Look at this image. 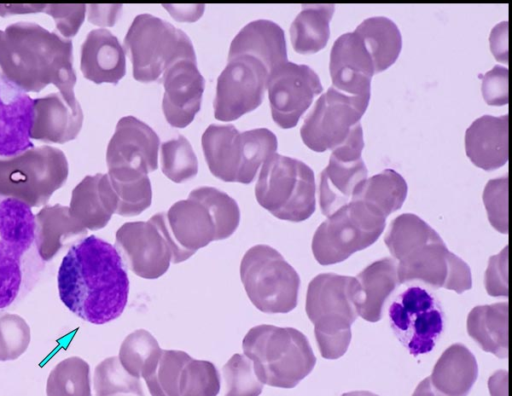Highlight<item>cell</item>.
<instances>
[{
    "instance_id": "6da1fadb",
    "label": "cell",
    "mask_w": 512,
    "mask_h": 396,
    "mask_svg": "<svg viewBox=\"0 0 512 396\" xmlns=\"http://www.w3.org/2000/svg\"><path fill=\"white\" fill-rule=\"evenodd\" d=\"M63 305L83 321L101 325L117 319L129 295L124 262L112 244L90 235L76 240L57 272Z\"/></svg>"
},
{
    "instance_id": "5bb4252c",
    "label": "cell",
    "mask_w": 512,
    "mask_h": 396,
    "mask_svg": "<svg viewBox=\"0 0 512 396\" xmlns=\"http://www.w3.org/2000/svg\"><path fill=\"white\" fill-rule=\"evenodd\" d=\"M391 328L414 356L434 348L444 329V313L438 299L426 288L412 284L390 302Z\"/></svg>"
},
{
    "instance_id": "4dcf8cb0",
    "label": "cell",
    "mask_w": 512,
    "mask_h": 396,
    "mask_svg": "<svg viewBox=\"0 0 512 396\" xmlns=\"http://www.w3.org/2000/svg\"><path fill=\"white\" fill-rule=\"evenodd\" d=\"M470 337L486 352L499 358L508 354V304L476 306L467 318Z\"/></svg>"
},
{
    "instance_id": "30bf717a",
    "label": "cell",
    "mask_w": 512,
    "mask_h": 396,
    "mask_svg": "<svg viewBox=\"0 0 512 396\" xmlns=\"http://www.w3.org/2000/svg\"><path fill=\"white\" fill-rule=\"evenodd\" d=\"M134 79L160 82L165 71L183 59L196 60L190 38L169 22L151 14L135 17L124 39Z\"/></svg>"
},
{
    "instance_id": "bcb514c9",
    "label": "cell",
    "mask_w": 512,
    "mask_h": 396,
    "mask_svg": "<svg viewBox=\"0 0 512 396\" xmlns=\"http://www.w3.org/2000/svg\"><path fill=\"white\" fill-rule=\"evenodd\" d=\"M508 23L501 22L496 25L490 35V47L494 57L503 63H507V32Z\"/></svg>"
},
{
    "instance_id": "74e56055",
    "label": "cell",
    "mask_w": 512,
    "mask_h": 396,
    "mask_svg": "<svg viewBox=\"0 0 512 396\" xmlns=\"http://www.w3.org/2000/svg\"><path fill=\"white\" fill-rule=\"evenodd\" d=\"M190 357L181 350H162L154 367L143 377L151 396H177L180 373Z\"/></svg>"
},
{
    "instance_id": "52a82bcc",
    "label": "cell",
    "mask_w": 512,
    "mask_h": 396,
    "mask_svg": "<svg viewBox=\"0 0 512 396\" xmlns=\"http://www.w3.org/2000/svg\"><path fill=\"white\" fill-rule=\"evenodd\" d=\"M356 290L355 277L333 273L319 274L308 285L305 309L326 359H337L348 349L351 325L358 316Z\"/></svg>"
},
{
    "instance_id": "83f0119b",
    "label": "cell",
    "mask_w": 512,
    "mask_h": 396,
    "mask_svg": "<svg viewBox=\"0 0 512 396\" xmlns=\"http://www.w3.org/2000/svg\"><path fill=\"white\" fill-rule=\"evenodd\" d=\"M355 278L358 315L369 322L379 321L387 299L399 284L395 260L383 258L375 261Z\"/></svg>"
},
{
    "instance_id": "c3c4849f",
    "label": "cell",
    "mask_w": 512,
    "mask_h": 396,
    "mask_svg": "<svg viewBox=\"0 0 512 396\" xmlns=\"http://www.w3.org/2000/svg\"><path fill=\"white\" fill-rule=\"evenodd\" d=\"M412 396H437V395L434 393V391L430 385L429 378L427 377L418 384V386L414 390Z\"/></svg>"
},
{
    "instance_id": "d6986e66",
    "label": "cell",
    "mask_w": 512,
    "mask_h": 396,
    "mask_svg": "<svg viewBox=\"0 0 512 396\" xmlns=\"http://www.w3.org/2000/svg\"><path fill=\"white\" fill-rule=\"evenodd\" d=\"M115 248L134 274L157 279L172 262L171 252L152 216L148 221L127 222L116 232Z\"/></svg>"
},
{
    "instance_id": "8fae6325",
    "label": "cell",
    "mask_w": 512,
    "mask_h": 396,
    "mask_svg": "<svg viewBox=\"0 0 512 396\" xmlns=\"http://www.w3.org/2000/svg\"><path fill=\"white\" fill-rule=\"evenodd\" d=\"M68 172L65 154L49 145L0 158V198H14L39 207L65 184Z\"/></svg>"
},
{
    "instance_id": "9a60e30c",
    "label": "cell",
    "mask_w": 512,
    "mask_h": 396,
    "mask_svg": "<svg viewBox=\"0 0 512 396\" xmlns=\"http://www.w3.org/2000/svg\"><path fill=\"white\" fill-rule=\"evenodd\" d=\"M370 97L350 96L330 87L316 101L300 129L303 143L315 152L341 145L360 123Z\"/></svg>"
},
{
    "instance_id": "ac0fdd59",
    "label": "cell",
    "mask_w": 512,
    "mask_h": 396,
    "mask_svg": "<svg viewBox=\"0 0 512 396\" xmlns=\"http://www.w3.org/2000/svg\"><path fill=\"white\" fill-rule=\"evenodd\" d=\"M266 88L273 121L283 129L295 127L323 88L307 65L286 61L268 75Z\"/></svg>"
},
{
    "instance_id": "ab89813d",
    "label": "cell",
    "mask_w": 512,
    "mask_h": 396,
    "mask_svg": "<svg viewBox=\"0 0 512 396\" xmlns=\"http://www.w3.org/2000/svg\"><path fill=\"white\" fill-rule=\"evenodd\" d=\"M220 383V374L213 363L190 357L181 370L177 396H217Z\"/></svg>"
},
{
    "instance_id": "44dd1931",
    "label": "cell",
    "mask_w": 512,
    "mask_h": 396,
    "mask_svg": "<svg viewBox=\"0 0 512 396\" xmlns=\"http://www.w3.org/2000/svg\"><path fill=\"white\" fill-rule=\"evenodd\" d=\"M34 99L0 72V158L17 156L34 147L31 131Z\"/></svg>"
},
{
    "instance_id": "7c38bea8",
    "label": "cell",
    "mask_w": 512,
    "mask_h": 396,
    "mask_svg": "<svg viewBox=\"0 0 512 396\" xmlns=\"http://www.w3.org/2000/svg\"><path fill=\"white\" fill-rule=\"evenodd\" d=\"M240 278L249 300L263 313H288L297 305L299 275L269 245L258 244L245 252Z\"/></svg>"
},
{
    "instance_id": "2e32d148",
    "label": "cell",
    "mask_w": 512,
    "mask_h": 396,
    "mask_svg": "<svg viewBox=\"0 0 512 396\" xmlns=\"http://www.w3.org/2000/svg\"><path fill=\"white\" fill-rule=\"evenodd\" d=\"M268 75L264 63L251 55L228 57L217 79L215 118L228 122L255 110L263 101Z\"/></svg>"
},
{
    "instance_id": "f1b7e54d",
    "label": "cell",
    "mask_w": 512,
    "mask_h": 396,
    "mask_svg": "<svg viewBox=\"0 0 512 396\" xmlns=\"http://www.w3.org/2000/svg\"><path fill=\"white\" fill-rule=\"evenodd\" d=\"M477 376L475 356L463 344L455 343L442 353L428 378L437 396H467Z\"/></svg>"
},
{
    "instance_id": "d4e9b609",
    "label": "cell",
    "mask_w": 512,
    "mask_h": 396,
    "mask_svg": "<svg viewBox=\"0 0 512 396\" xmlns=\"http://www.w3.org/2000/svg\"><path fill=\"white\" fill-rule=\"evenodd\" d=\"M465 151L477 167L491 171L508 161V116L484 115L466 130Z\"/></svg>"
},
{
    "instance_id": "f35d334b",
    "label": "cell",
    "mask_w": 512,
    "mask_h": 396,
    "mask_svg": "<svg viewBox=\"0 0 512 396\" xmlns=\"http://www.w3.org/2000/svg\"><path fill=\"white\" fill-rule=\"evenodd\" d=\"M161 165L164 175L175 183L188 181L198 172L196 154L182 135L161 145Z\"/></svg>"
},
{
    "instance_id": "7402d4cb",
    "label": "cell",
    "mask_w": 512,
    "mask_h": 396,
    "mask_svg": "<svg viewBox=\"0 0 512 396\" xmlns=\"http://www.w3.org/2000/svg\"><path fill=\"white\" fill-rule=\"evenodd\" d=\"M164 94L162 110L166 121L175 128L189 125L201 107L205 80L196 60L174 63L162 76Z\"/></svg>"
},
{
    "instance_id": "ba28073f",
    "label": "cell",
    "mask_w": 512,
    "mask_h": 396,
    "mask_svg": "<svg viewBox=\"0 0 512 396\" xmlns=\"http://www.w3.org/2000/svg\"><path fill=\"white\" fill-rule=\"evenodd\" d=\"M210 172L225 182L251 183L259 167L274 153L278 142L267 128L240 132L233 125L212 124L202 135Z\"/></svg>"
},
{
    "instance_id": "277c9868",
    "label": "cell",
    "mask_w": 512,
    "mask_h": 396,
    "mask_svg": "<svg viewBox=\"0 0 512 396\" xmlns=\"http://www.w3.org/2000/svg\"><path fill=\"white\" fill-rule=\"evenodd\" d=\"M153 217L168 244L172 263H181L210 242L230 237L238 228L240 210L225 192L203 186Z\"/></svg>"
},
{
    "instance_id": "681fc988",
    "label": "cell",
    "mask_w": 512,
    "mask_h": 396,
    "mask_svg": "<svg viewBox=\"0 0 512 396\" xmlns=\"http://www.w3.org/2000/svg\"><path fill=\"white\" fill-rule=\"evenodd\" d=\"M342 396H378L370 391H352L344 393Z\"/></svg>"
},
{
    "instance_id": "4316f807",
    "label": "cell",
    "mask_w": 512,
    "mask_h": 396,
    "mask_svg": "<svg viewBox=\"0 0 512 396\" xmlns=\"http://www.w3.org/2000/svg\"><path fill=\"white\" fill-rule=\"evenodd\" d=\"M240 54L259 59L270 73L288 61L283 29L270 20H255L248 23L232 40L228 57Z\"/></svg>"
},
{
    "instance_id": "ffe728a7",
    "label": "cell",
    "mask_w": 512,
    "mask_h": 396,
    "mask_svg": "<svg viewBox=\"0 0 512 396\" xmlns=\"http://www.w3.org/2000/svg\"><path fill=\"white\" fill-rule=\"evenodd\" d=\"M160 139L146 123L134 116L122 117L108 144V169L126 168L148 174L158 167Z\"/></svg>"
},
{
    "instance_id": "e0dca14e",
    "label": "cell",
    "mask_w": 512,
    "mask_h": 396,
    "mask_svg": "<svg viewBox=\"0 0 512 396\" xmlns=\"http://www.w3.org/2000/svg\"><path fill=\"white\" fill-rule=\"evenodd\" d=\"M363 147V131L359 123L348 138L332 150L319 183V204L326 217L349 203L357 187L367 178L368 171L361 158Z\"/></svg>"
},
{
    "instance_id": "9c48e42d",
    "label": "cell",
    "mask_w": 512,
    "mask_h": 396,
    "mask_svg": "<svg viewBox=\"0 0 512 396\" xmlns=\"http://www.w3.org/2000/svg\"><path fill=\"white\" fill-rule=\"evenodd\" d=\"M315 189L314 173L307 164L274 153L262 164L255 196L276 218L301 222L315 211Z\"/></svg>"
},
{
    "instance_id": "60d3db41",
    "label": "cell",
    "mask_w": 512,
    "mask_h": 396,
    "mask_svg": "<svg viewBox=\"0 0 512 396\" xmlns=\"http://www.w3.org/2000/svg\"><path fill=\"white\" fill-rule=\"evenodd\" d=\"M47 396H91L89 366L76 358L64 368L61 363L47 381Z\"/></svg>"
},
{
    "instance_id": "ee69618b",
    "label": "cell",
    "mask_w": 512,
    "mask_h": 396,
    "mask_svg": "<svg viewBox=\"0 0 512 396\" xmlns=\"http://www.w3.org/2000/svg\"><path fill=\"white\" fill-rule=\"evenodd\" d=\"M481 91L485 102L492 106L508 103V69L496 65L482 77Z\"/></svg>"
},
{
    "instance_id": "5b68a950",
    "label": "cell",
    "mask_w": 512,
    "mask_h": 396,
    "mask_svg": "<svg viewBox=\"0 0 512 396\" xmlns=\"http://www.w3.org/2000/svg\"><path fill=\"white\" fill-rule=\"evenodd\" d=\"M45 267L31 207L18 199L0 198V315L34 289Z\"/></svg>"
},
{
    "instance_id": "4fadbf2b",
    "label": "cell",
    "mask_w": 512,
    "mask_h": 396,
    "mask_svg": "<svg viewBox=\"0 0 512 396\" xmlns=\"http://www.w3.org/2000/svg\"><path fill=\"white\" fill-rule=\"evenodd\" d=\"M386 217L363 201L352 200L319 225L312 239L318 263L331 265L372 245L382 234Z\"/></svg>"
},
{
    "instance_id": "d590c367",
    "label": "cell",
    "mask_w": 512,
    "mask_h": 396,
    "mask_svg": "<svg viewBox=\"0 0 512 396\" xmlns=\"http://www.w3.org/2000/svg\"><path fill=\"white\" fill-rule=\"evenodd\" d=\"M161 351L150 332L138 329L122 342L118 359L128 373L140 379L154 367Z\"/></svg>"
},
{
    "instance_id": "484cf974",
    "label": "cell",
    "mask_w": 512,
    "mask_h": 396,
    "mask_svg": "<svg viewBox=\"0 0 512 396\" xmlns=\"http://www.w3.org/2000/svg\"><path fill=\"white\" fill-rule=\"evenodd\" d=\"M35 117L31 138L48 143H65L78 135L82 109L70 107L60 93L34 98Z\"/></svg>"
},
{
    "instance_id": "3957f363",
    "label": "cell",
    "mask_w": 512,
    "mask_h": 396,
    "mask_svg": "<svg viewBox=\"0 0 512 396\" xmlns=\"http://www.w3.org/2000/svg\"><path fill=\"white\" fill-rule=\"evenodd\" d=\"M384 241L396 262L398 283L446 288L459 294L472 287L467 263L449 251L440 235L417 215L396 217Z\"/></svg>"
},
{
    "instance_id": "7dc6e473",
    "label": "cell",
    "mask_w": 512,
    "mask_h": 396,
    "mask_svg": "<svg viewBox=\"0 0 512 396\" xmlns=\"http://www.w3.org/2000/svg\"><path fill=\"white\" fill-rule=\"evenodd\" d=\"M489 390L491 396H507V372L498 371L489 379Z\"/></svg>"
},
{
    "instance_id": "e575fe53",
    "label": "cell",
    "mask_w": 512,
    "mask_h": 396,
    "mask_svg": "<svg viewBox=\"0 0 512 396\" xmlns=\"http://www.w3.org/2000/svg\"><path fill=\"white\" fill-rule=\"evenodd\" d=\"M107 175L116 198V214L136 216L151 205L152 188L148 174L115 168L109 169Z\"/></svg>"
},
{
    "instance_id": "cb8c5ba5",
    "label": "cell",
    "mask_w": 512,
    "mask_h": 396,
    "mask_svg": "<svg viewBox=\"0 0 512 396\" xmlns=\"http://www.w3.org/2000/svg\"><path fill=\"white\" fill-rule=\"evenodd\" d=\"M80 67L84 77L96 84H117L126 74L125 50L107 29H94L81 46Z\"/></svg>"
},
{
    "instance_id": "603a6c76",
    "label": "cell",
    "mask_w": 512,
    "mask_h": 396,
    "mask_svg": "<svg viewBox=\"0 0 512 396\" xmlns=\"http://www.w3.org/2000/svg\"><path fill=\"white\" fill-rule=\"evenodd\" d=\"M329 71L332 87L360 97H370L374 65L361 38L353 31L339 36L331 49Z\"/></svg>"
},
{
    "instance_id": "8d00e7d4",
    "label": "cell",
    "mask_w": 512,
    "mask_h": 396,
    "mask_svg": "<svg viewBox=\"0 0 512 396\" xmlns=\"http://www.w3.org/2000/svg\"><path fill=\"white\" fill-rule=\"evenodd\" d=\"M96 396H145L139 378L128 373L118 357H109L95 369Z\"/></svg>"
},
{
    "instance_id": "7a4b0ae2",
    "label": "cell",
    "mask_w": 512,
    "mask_h": 396,
    "mask_svg": "<svg viewBox=\"0 0 512 396\" xmlns=\"http://www.w3.org/2000/svg\"><path fill=\"white\" fill-rule=\"evenodd\" d=\"M0 72L25 92L53 84L67 104L81 108L74 94L76 73L70 39L33 22H17L0 30Z\"/></svg>"
},
{
    "instance_id": "f546056e",
    "label": "cell",
    "mask_w": 512,
    "mask_h": 396,
    "mask_svg": "<svg viewBox=\"0 0 512 396\" xmlns=\"http://www.w3.org/2000/svg\"><path fill=\"white\" fill-rule=\"evenodd\" d=\"M115 211L116 198L107 174L86 176L73 190L69 212L84 227H104Z\"/></svg>"
},
{
    "instance_id": "f6af8a7d",
    "label": "cell",
    "mask_w": 512,
    "mask_h": 396,
    "mask_svg": "<svg viewBox=\"0 0 512 396\" xmlns=\"http://www.w3.org/2000/svg\"><path fill=\"white\" fill-rule=\"evenodd\" d=\"M507 259L508 248L507 246L489 260V264L485 274V287L491 296H505L508 295L507 284Z\"/></svg>"
},
{
    "instance_id": "b9f144b4",
    "label": "cell",
    "mask_w": 512,
    "mask_h": 396,
    "mask_svg": "<svg viewBox=\"0 0 512 396\" xmlns=\"http://www.w3.org/2000/svg\"><path fill=\"white\" fill-rule=\"evenodd\" d=\"M225 396H259L264 384L258 379L252 361L244 354H234L222 368Z\"/></svg>"
},
{
    "instance_id": "7bdbcfd3",
    "label": "cell",
    "mask_w": 512,
    "mask_h": 396,
    "mask_svg": "<svg viewBox=\"0 0 512 396\" xmlns=\"http://www.w3.org/2000/svg\"><path fill=\"white\" fill-rule=\"evenodd\" d=\"M483 201L491 225L501 233L508 231V178L507 175L487 182Z\"/></svg>"
},
{
    "instance_id": "836d02e7",
    "label": "cell",
    "mask_w": 512,
    "mask_h": 396,
    "mask_svg": "<svg viewBox=\"0 0 512 396\" xmlns=\"http://www.w3.org/2000/svg\"><path fill=\"white\" fill-rule=\"evenodd\" d=\"M407 190L405 179L397 171L385 169L366 178L355 190L352 200L363 201L387 217L401 208Z\"/></svg>"
},
{
    "instance_id": "1f68e13d",
    "label": "cell",
    "mask_w": 512,
    "mask_h": 396,
    "mask_svg": "<svg viewBox=\"0 0 512 396\" xmlns=\"http://www.w3.org/2000/svg\"><path fill=\"white\" fill-rule=\"evenodd\" d=\"M354 32L370 54L375 73L388 69L397 60L402 48V37L391 19L383 16L367 18Z\"/></svg>"
},
{
    "instance_id": "d6a6232c",
    "label": "cell",
    "mask_w": 512,
    "mask_h": 396,
    "mask_svg": "<svg viewBox=\"0 0 512 396\" xmlns=\"http://www.w3.org/2000/svg\"><path fill=\"white\" fill-rule=\"evenodd\" d=\"M333 4H304L290 27L293 49L299 54H313L323 49L330 36Z\"/></svg>"
},
{
    "instance_id": "8992f818",
    "label": "cell",
    "mask_w": 512,
    "mask_h": 396,
    "mask_svg": "<svg viewBox=\"0 0 512 396\" xmlns=\"http://www.w3.org/2000/svg\"><path fill=\"white\" fill-rule=\"evenodd\" d=\"M242 348L258 379L272 387H295L316 363L306 336L291 327L254 326L244 336Z\"/></svg>"
}]
</instances>
